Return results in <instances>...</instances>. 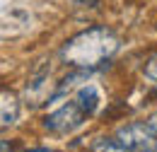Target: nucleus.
<instances>
[{
  "mask_svg": "<svg viewBox=\"0 0 157 152\" xmlns=\"http://www.w3.org/2000/svg\"><path fill=\"white\" fill-rule=\"evenodd\" d=\"M121 48V39L106 27H92L80 32L60 48V58L80 70H94Z\"/></svg>",
  "mask_w": 157,
  "mask_h": 152,
  "instance_id": "obj_1",
  "label": "nucleus"
},
{
  "mask_svg": "<svg viewBox=\"0 0 157 152\" xmlns=\"http://www.w3.org/2000/svg\"><path fill=\"white\" fill-rule=\"evenodd\" d=\"M87 118H90V114L85 111V106L80 104L78 99H73V101L58 106L56 111H51L44 118V128L48 133H56V135H68L73 131H78Z\"/></svg>",
  "mask_w": 157,
  "mask_h": 152,
  "instance_id": "obj_2",
  "label": "nucleus"
},
{
  "mask_svg": "<svg viewBox=\"0 0 157 152\" xmlns=\"http://www.w3.org/2000/svg\"><path fill=\"white\" fill-rule=\"evenodd\" d=\"M116 138L133 152H157V131L150 123H126L116 131Z\"/></svg>",
  "mask_w": 157,
  "mask_h": 152,
  "instance_id": "obj_3",
  "label": "nucleus"
},
{
  "mask_svg": "<svg viewBox=\"0 0 157 152\" xmlns=\"http://www.w3.org/2000/svg\"><path fill=\"white\" fill-rule=\"evenodd\" d=\"M27 99L34 104V106H39L41 101H46L48 99V104H51V99L56 92H51V85H46V77H39V80H32V82H27Z\"/></svg>",
  "mask_w": 157,
  "mask_h": 152,
  "instance_id": "obj_4",
  "label": "nucleus"
},
{
  "mask_svg": "<svg viewBox=\"0 0 157 152\" xmlns=\"http://www.w3.org/2000/svg\"><path fill=\"white\" fill-rule=\"evenodd\" d=\"M17 116H20V101H17V97L12 94V92H7V89H2V104H0L2 128L12 126V123L17 121Z\"/></svg>",
  "mask_w": 157,
  "mask_h": 152,
  "instance_id": "obj_5",
  "label": "nucleus"
},
{
  "mask_svg": "<svg viewBox=\"0 0 157 152\" xmlns=\"http://www.w3.org/2000/svg\"><path fill=\"white\" fill-rule=\"evenodd\" d=\"M75 99H78L80 104L85 106V111L92 116L94 111L99 109V101H101V97H99V89L94 87V85H85V87H80L78 94H75Z\"/></svg>",
  "mask_w": 157,
  "mask_h": 152,
  "instance_id": "obj_6",
  "label": "nucleus"
},
{
  "mask_svg": "<svg viewBox=\"0 0 157 152\" xmlns=\"http://www.w3.org/2000/svg\"><path fill=\"white\" fill-rule=\"evenodd\" d=\"M92 152H133V150H128L118 138H99L92 145Z\"/></svg>",
  "mask_w": 157,
  "mask_h": 152,
  "instance_id": "obj_7",
  "label": "nucleus"
},
{
  "mask_svg": "<svg viewBox=\"0 0 157 152\" xmlns=\"http://www.w3.org/2000/svg\"><path fill=\"white\" fill-rule=\"evenodd\" d=\"M143 75L147 77L150 82H155V85H157V53L145 60V65H143Z\"/></svg>",
  "mask_w": 157,
  "mask_h": 152,
  "instance_id": "obj_8",
  "label": "nucleus"
},
{
  "mask_svg": "<svg viewBox=\"0 0 157 152\" xmlns=\"http://www.w3.org/2000/svg\"><path fill=\"white\" fill-rule=\"evenodd\" d=\"M147 123H150V126H152V128L157 131V111H155L152 116H150V118H147Z\"/></svg>",
  "mask_w": 157,
  "mask_h": 152,
  "instance_id": "obj_9",
  "label": "nucleus"
},
{
  "mask_svg": "<svg viewBox=\"0 0 157 152\" xmlns=\"http://www.w3.org/2000/svg\"><path fill=\"white\" fill-rule=\"evenodd\" d=\"M27 152H56V150H46V147H36V150H27Z\"/></svg>",
  "mask_w": 157,
  "mask_h": 152,
  "instance_id": "obj_10",
  "label": "nucleus"
}]
</instances>
